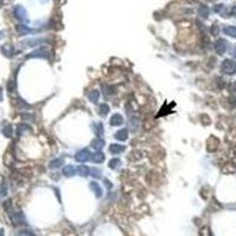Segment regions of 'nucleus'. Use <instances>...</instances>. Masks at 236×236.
Wrapping results in <instances>:
<instances>
[{"instance_id": "3", "label": "nucleus", "mask_w": 236, "mask_h": 236, "mask_svg": "<svg viewBox=\"0 0 236 236\" xmlns=\"http://www.w3.org/2000/svg\"><path fill=\"white\" fill-rule=\"evenodd\" d=\"M123 123V117L119 113H114L111 118H110V124L112 126H119Z\"/></svg>"}, {"instance_id": "23", "label": "nucleus", "mask_w": 236, "mask_h": 236, "mask_svg": "<svg viewBox=\"0 0 236 236\" xmlns=\"http://www.w3.org/2000/svg\"><path fill=\"white\" fill-rule=\"evenodd\" d=\"M27 130H29V128H28L27 125H19V126H18V136H21L22 132H24V131H27Z\"/></svg>"}, {"instance_id": "19", "label": "nucleus", "mask_w": 236, "mask_h": 236, "mask_svg": "<svg viewBox=\"0 0 236 236\" xmlns=\"http://www.w3.org/2000/svg\"><path fill=\"white\" fill-rule=\"evenodd\" d=\"M119 164H121V161L118 159V158H113V159H111V161L109 162V166L112 168V169H114L117 165H119Z\"/></svg>"}, {"instance_id": "31", "label": "nucleus", "mask_w": 236, "mask_h": 236, "mask_svg": "<svg viewBox=\"0 0 236 236\" xmlns=\"http://www.w3.org/2000/svg\"><path fill=\"white\" fill-rule=\"evenodd\" d=\"M0 236H4V232L1 231V232H0Z\"/></svg>"}, {"instance_id": "30", "label": "nucleus", "mask_w": 236, "mask_h": 236, "mask_svg": "<svg viewBox=\"0 0 236 236\" xmlns=\"http://www.w3.org/2000/svg\"><path fill=\"white\" fill-rule=\"evenodd\" d=\"M232 12H234V13L236 14V7H234V8H232Z\"/></svg>"}, {"instance_id": "26", "label": "nucleus", "mask_w": 236, "mask_h": 236, "mask_svg": "<svg viewBox=\"0 0 236 236\" xmlns=\"http://www.w3.org/2000/svg\"><path fill=\"white\" fill-rule=\"evenodd\" d=\"M6 191H7V187H6L5 181H3L1 182V195H6Z\"/></svg>"}, {"instance_id": "25", "label": "nucleus", "mask_w": 236, "mask_h": 236, "mask_svg": "<svg viewBox=\"0 0 236 236\" xmlns=\"http://www.w3.org/2000/svg\"><path fill=\"white\" fill-rule=\"evenodd\" d=\"M3 51H4V53H5L6 55H11V53H10V52H11V51H13V50L11 48V46H4V47H3Z\"/></svg>"}, {"instance_id": "13", "label": "nucleus", "mask_w": 236, "mask_h": 236, "mask_svg": "<svg viewBox=\"0 0 236 236\" xmlns=\"http://www.w3.org/2000/svg\"><path fill=\"white\" fill-rule=\"evenodd\" d=\"M11 221L14 223V224H19L21 223L22 221V215L20 213H14L13 215H11Z\"/></svg>"}, {"instance_id": "11", "label": "nucleus", "mask_w": 236, "mask_h": 236, "mask_svg": "<svg viewBox=\"0 0 236 236\" xmlns=\"http://www.w3.org/2000/svg\"><path fill=\"white\" fill-rule=\"evenodd\" d=\"M215 48H216V51L218 52V53H223L224 52V50H225V41L224 40H218L217 43H216V45H215Z\"/></svg>"}, {"instance_id": "10", "label": "nucleus", "mask_w": 236, "mask_h": 236, "mask_svg": "<svg viewBox=\"0 0 236 236\" xmlns=\"http://www.w3.org/2000/svg\"><path fill=\"white\" fill-rule=\"evenodd\" d=\"M88 99L92 103H96L99 99V91L98 90H91V92L88 93Z\"/></svg>"}, {"instance_id": "18", "label": "nucleus", "mask_w": 236, "mask_h": 236, "mask_svg": "<svg viewBox=\"0 0 236 236\" xmlns=\"http://www.w3.org/2000/svg\"><path fill=\"white\" fill-rule=\"evenodd\" d=\"M95 126H96V128H95V132H96V135H97L98 137H102V136H103V132H104L103 124H102V123H98V124H96Z\"/></svg>"}, {"instance_id": "16", "label": "nucleus", "mask_w": 236, "mask_h": 236, "mask_svg": "<svg viewBox=\"0 0 236 236\" xmlns=\"http://www.w3.org/2000/svg\"><path fill=\"white\" fill-rule=\"evenodd\" d=\"M63 163H64V159H63V158H57V159H53V161L50 163V168H51V169H53V168H58V166L63 165Z\"/></svg>"}, {"instance_id": "27", "label": "nucleus", "mask_w": 236, "mask_h": 236, "mask_svg": "<svg viewBox=\"0 0 236 236\" xmlns=\"http://www.w3.org/2000/svg\"><path fill=\"white\" fill-rule=\"evenodd\" d=\"M100 171L99 170H97V169H91V175L92 176H95V177H99L100 176Z\"/></svg>"}, {"instance_id": "28", "label": "nucleus", "mask_w": 236, "mask_h": 236, "mask_svg": "<svg viewBox=\"0 0 236 236\" xmlns=\"http://www.w3.org/2000/svg\"><path fill=\"white\" fill-rule=\"evenodd\" d=\"M19 236H34V235L32 232H29V231H21L19 234Z\"/></svg>"}, {"instance_id": "6", "label": "nucleus", "mask_w": 236, "mask_h": 236, "mask_svg": "<svg viewBox=\"0 0 236 236\" xmlns=\"http://www.w3.org/2000/svg\"><path fill=\"white\" fill-rule=\"evenodd\" d=\"M17 29H18L19 34H27V33H31V32H32V29H29L27 26H25V24L18 25V26H17Z\"/></svg>"}, {"instance_id": "14", "label": "nucleus", "mask_w": 236, "mask_h": 236, "mask_svg": "<svg viewBox=\"0 0 236 236\" xmlns=\"http://www.w3.org/2000/svg\"><path fill=\"white\" fill-rule=\"evenodd\" d=\"M90 188L96 192V195L99 197V196H102V189H100V187L98 185V183H96V182H91L90 183Z\"/></svg>"}, {"instance_id": "29", "label": "nucleus", "mask_w": 236, "mask_h": 236, "mask_svg": "<svg viewBox=\"0 0 236 236\" xmlns=\"http://www.w3.org/2000/svg\"><path fill=\"white\" fill-rule=\"evenodd\" d=\"M105 183H106V185H107V188H111V183L107 181V180H105Z\"/></svg>"}, {"instance_id": "24", "label": "nucleus", "mask_w": 236, "mask_h": 236, "mask_svg": "<svg viewBox=\"0 0 236 236\" xmlns=\"http://www.w3.org/2000/svg\"><path fill=\"white\" fill-rule=\"evenodd\" d=\"M199 14L203 15V17H206V15H208V8L204 7V6H201V8H199Z\"/></svg>"}, {"instance_id": "8", "label": "nucleus", "mask_w": 236, "mask_h": 236, "mask_svg": "<svg viewBox=\"0 0 236 236\" xmlns=\"http://www.w3.org/2000/svg\"><path fill=\"white\" fill-rule=\"evenodd\" d=\"M28 58H31V57H41V58H47V51L46 50H38V51H34V53H31V54H28L27 55Z\"/></svg>"}, {"instance_id": "5", "label": "nucleus", "mask_w": 236, "mask_h": 236, "mask_svg": "<svg viewBox=\"0 0 236 236\" xmlns=\"http://www.w3.org/2000/svg\"><path fill=\"white\" fill-rule=\"evenodd\" d=\"M124 150H125V146H123V145H119V144L110 145V151L112 154H119V152H123Z\"/></svg>"}, {"instance_id": "20", "label": "nucleus", "mask_w": 236, "mask_h": 236, "mask_svg": "<svg viewBox=\"0 0 236 236\" xmlns=\"http://www.w3.org/2000/svg\"><path fill=\"white\" fill-rule=\"evenodd\" d=\"M224 31H225V33H228L229 36L236 37V27H227Z\"/></svg>"}, {"instance_id": "32", "label": "nucleus", "mask_w": 236, "mask_h": 236, "mask_svg": "<svg viewBox=\"0 0 236 236\" xmlns=\"http://www.w3.org/2000/svg\"><path fill=\"white\" fill-rule=\"evenodd\" d=\"M0 99H1V93H0Z\"/></svg>"}, {"instance_id": "21", "label": "nucleus", "mask_w": 236, "mask_h": 236, "mask_svg": "<svg viewBox=\"0 0 236 236\" xmlns=\"http://www.w3.org/2000/svg\"><path fill=\"white\" fill-rule=\"evenodd\" d=\"M109 112V106L106 104H100L99 106V113L100 114H106Z\"/></svg>"}, {"instance_id": "1", "label": "nucleus", "mask_w": 236, "mask_h": 236, "mask_svg": "<svg viewBox=\"0 0 236 236\" xmlns=\"http://www.w3.org/2000/svg\"><path fill=\"white\" fill-rule=\"evenodd\" d=\"M14 14H15V17H17L20 21H22V22H27V21H28L27 13H26V11H25V8H24L22 6H17V7L14 8Z\"/></svg>"}, {"instance_id": "4", "label": "nucleus", "mask_w": 236, "mask_h": 236, "mask_svg": "<svg viewBox=\"0 0 236 236\" xmlns=\"http://www.w3.org/2000/svg\"><path fill=\"white\" fill-rule=\"evenodd\" d=\"M222 69H223L225 72L231 73V72H234V70L236 69V65H235L232 62H230V60H225L224 64L222 65Z\"/></svg>"}, {"instance_id": "7", "label": "nucleus", "mask_w": 236, "mask_h": 236, "mask_svg": "<svg viewBox=\"0 0 236 236\" xmlns=\"http://www.w3.org/2000/svg\"><path fill=\"white\" fill-rule=\"evenodd\" d=\"M126 137H128V130L126 129H122V130L116 132V138L119 139V140H125Z\"/></svg>"}, {"instance_id": "15", "label": "nucleus", "mask_w": 236, "mask_h": 236, "mask_svg": "<svg viewBox=\"0 0 236 236\" xmlns=\"http://www.w3.org/2000/svg\"><path fill=\"white\" fill-rule=\"evenodd\" d=\"M91 159L95 162V163H102L104 161V155L102 152H96L95 155H92Z\"/></svg>"}, {"instance_id": "2", "label": "nucleus", "mask_w": 236, "mask_h": 236, "mask_svg": "<svg viewBox=\"0 0 236 236\" xmlns=\"http://www.w3.org/2000/svg\"><path fill=\"white\" fill-rule=\"evenodd\" d=\"M90 156H91L90 151L86 150V149H83L76 154V161L77 162H86L88 158H90Z\"/></svg>"}, {"instance_id": "22", "label": "nucleus", "mask_w": 236, "mask_h": 236, "mask_svg": "<svg viewBox=\"0 0 236 236\" xmlns=\"http://www.w3.org/2000/svg\"><path fill=\"white\" fill-rule=\"evenodd\" d=\"M3 132H4V135H5L6 137H12V126H11V125L5 126Z\"/></svg>"}, {"instance_id": "12", "label": "nucleus", "mask_w": 236, "mask_h": 236, "mask_svg": "<svg viewBox=\"0 0 236 236\" xmlns=\"http://www.w3.org/2000/svg\"><path fill=\"white\" fill-rule=\"evenodd\" d=\"M74 171H76V169H74V166L73 165H66V166H64V169H63V173L65 175V176H72L73 173H74Z\"/></svg>"}, {"instance_id": "17", "label": "nucleus", "mask_w": 236, "mask_h": 236, "mask_svg": "<svg viewBox=\"0 0 236 236\" xmlns=\"http://www.w3.org/2000/svg\"><path fill=\"white\" fill-rule=\"evenodd\" d=\"M78 172H79V175L80 176H87L88 173H90V169H88L87 166H85V165H80L79 168H78Z\"/></svg>"}, {"instance_id": "9", "label": "nucleus", "mask_w": 236, "mask_h": 236, "mask_svg": "<svg viewBox=\"0 0 236 236\" xmlns=\"http://www.w3.org/2000/svg\"><path fill=\"white\" fill-rule=\"evenodd\" d=\"M91 145H92L93 149H96V150H100L104 146V140L100 139V138H97V139H95V140L91 143Z\"/></svg>"}]
</instances>
